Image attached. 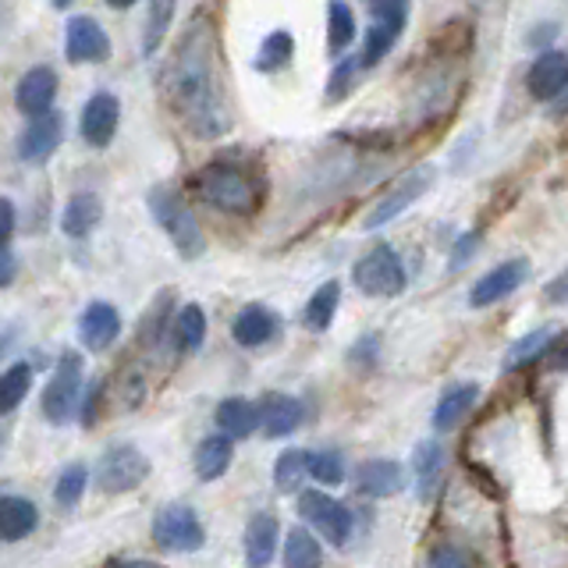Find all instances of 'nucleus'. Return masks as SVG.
Wrapping results in <instances>:
<instances>
[{
	"label": "nucleus",
	"instance_id": "de8ad7c7",
	"mask_svg": "<svg viewBox=\"0 0 568 568\" xmlns=\"http://www.w3.org/2000/svg\"><path fill=\"white\" fill-rule=\"evenodd\" d=\"M476 4H479V0H476Z\"/></svg>",
	"mask_w": 568,
	"mask_h": 568
},
{
	"label": "nucleus",
	"instance_id": "7c9ffc66",
	"mask_svg": "<svg viewBox=\"0 0 568 568\" xmlns=\"http://www.w3.org/2000/svg\"><path fill=\"white\" fill-rule=\"evenodd\" d=\"M206 342V313H203V306H185L182 313H178V320H174V345H178V352H195Z\"/></svg>",
	"mask_w": 568,
	"mask_h": 568
},
{
	"label": "nucleus",
	"instance_id": "9d476101",
	"mask_svg": "<svg viewBox=\"0 0 568 568\" xmlns=\"http://www.w3.org/2000/svg\"><path fill=\"white\" fill-rule=\"evenodd\" d=\"M118 124H121V100L114 93H97L85 100L82 118H79V135L85 146H93V150L111 146L118 135Z\"/></svg>",
	"mask_w": 568,
	"mask_h": 568
},
{
	"label": "nucleus",
	"instance_id": "473e14b6",
	"mask_svg": "<svg viewBox=\"0 0 568 568\" xmlns=\"http://www.w3.org/2000/svg\"><path fill=\"white\" fill-rule=\"evenodd\" d=\"M292 58H295V40H292V32L277 29V32H271V36L263 40V47H260V53H256V68H260V71H281L284 64H292Z\"/></svg>",
	"mask_w": 568,
	"mask_h": 568
},
{
	"label": "nucleus",
	"instance_id": "49530a36",
	"mask_svg": "<svg viewBox=\"0 0 568 568\" xmlns=\"http://www.w3.org/2000/svg\"><path fill=\"white\" fill-rule=\"evenodd\" d=\"M50 4H53V8H68V4H71V0H50Z\"/></svg>",
	"mask_w": 568,
	"mask_h": 568
},
{
	"label": "nucleus",
	"instance_id": "ddd939ff",
	"mask_svg": "<svg viewBox=\"0 0 568 568\" xmlns=\"http://www.w3.org/2000/svg\"><path fill=\"white\" fill-rule=\"evenodd\" d=\"M430 182H434V171H430V168H416L413 174H405V182H402L395 192H387L384 200L366 213L363 227L373 231V227H384L387 221H395L405 206H413V203L419 200V195H423L426 189H430Z\"/></svg>",
	"mask_w": 568,
	"mask_h": 568
},
{
	"label": "nucleus",
	"instance_id": "6ab92c4d",
	"mask_svg": "<svg viewBox=\"0 0 568 568\" xmlns=\"http://www.w3.org/2000/svg\"><path fill=\"white\" fill-rule=\"evenodd\" d=\"M281 331L277 324V313L274 310H266V306H245L239 316H235V324H231V334H235V342L242 348H260L266 342H274Z\"/></svg>",
	"mask_w": 568,
	"mask_h": 568
},
{
	"label": "nucleus",
	"instance_id": "79ce46f5",
	"mask_svg": "<svg viewBox=\"0 0 568 568\" xmlns=\"http://www.w3.org/2000/svg\"><path fill=\"white\" fill-rule=\"evenodd\" d=\"M14 277H18V260L8 253V245H0V288H8Z\"/></svg>",
	"mask_w": 568,
	"mask_h": 568
},
{
	"label": "nucleus",
	"instance_id": "a19ab883",
	"mask_svg": "<svg viewBox=\"0 0 568 568\" xmlns=\"http://www.w3.org/2000/svg\"><path fill=\"white\" fill-rule=\"evenodd\" d=\"M11 235H14V206H11V200L0 195V245H8Z\"/></svg>",
	"mask_w": 568,
	"mask_h": 568
},
{
	"label": "nucleus",
	"instance_id": "2eb2a0df",
	"mask_svg": "<svg viewBox=\"0 0 568 568\" xmlns=\"http://www.w3.org/2000/svg\"><path fill=\"white\" fill-rule=\"evenodd\" d=\"M302 419H306V408H302L298 398L281 395V390L263 395V402H260V430H263V437H271V440L288 437V434L298 430Z\"/></svg>",
	"mask_w": 568,
	"mask_h": 568
},
{
	"label": "nucleus",
	"instance_id": "a878e982",
	"mask_svg": "<svg viewBox=\"0 0 568 568\" xmlns=\"http://www.w3.org/2000/svg\"><path fill=\"white\" fill-rule=\"evenodd\" d=\"M29 387H32L29 363H11L4 373H0V416H8L22 405L29 398Z\"/></svg>",
	"mask_w": 568,
	"mask_h": 568
},
{
	"label": "nucleus",
	"instance_id": "a18cd8bd",
	"mask_svg": "<svg viewBox=\"0 0 568 568\" xmlns=\"http://www.w3.org/2000/svg\"><path fill=\"white\" fill-rule=\"evenodd\" d=\"M111 8H118V11H129L132 4H139V0H106Z\"/></svg>",
	"mask_w": 568,
	"mask_h": 568
},
{
	"label": "nucleus",
	"instance_id": "20e7f679",
	"mask_svg": "<svg viewBox=\"0 0 568 568\" xmlns=\"http://www.w3.org/2000/svg\"><path fill=\"white\" fill-rule=\"evenodd\" d=\"M352 281L363 295H377V298L402 295L405 292V263L395 248L381 242V245H373L366 256H359V263H355V271H352Z\"/></svg>",
	"mask_w": 568,
	"mask_h": 568
},
{
	"label": "nucleus",
	"instance_id": "7ed1b4c3",
	"mask_svg": "<svg viewBox=\"0 0 568 568\" xmlns=\"http://www.w3.org/2000/svg\"><path fill=\"white\" fill-rule=\"evenodd\" d=\"M150 213L156 217V224L164 227V235L178 248V256H185V260L203 256V248H206L203 227H200V221H195V213L189 210V203L174 189L156 185L150 192Z\"/></svg>",
	"mask_w": 568,
	"mask_h": 568
},
{
	"label": "nucleus",
	"instance_id": "f03ea898",
	"mask_svg": "<svg viewBox=\"0 0 568 568\" xmlns=\"http://www.w3.org/2000/svg\"><path fill=\"white\" fill-rule=\"evenodd\" d=\"M195 189L213 210L231 213V217H253L263 203V185L256 178L239 164H224V160L203 168L195 178Z\"/></svg>",
	"mask_w": 568,
	"mask_h": 568
},
{
	"label": "nucleus",
	"instance_id": "423d86ee",
	"mask_svg": "<svg viewBox=\"0 0 568 568\" xmlns=\"http://www.w3.org/2000/svg\"><path fill=\"white\" fill-rule=\"evenodd\" d=\"M79 402H82V355L64 352L47 390H43V416L53 426H64L71 416H75Z\"/></svg>",
	"mask_w": 568,
	"mask_h": 568
},
{
	"label": "nucleus",
	"instance_id": "0eeeda50",
	"mask_svg": "<svg viewBox=\"0 0 568 568\" xmlns=\"http://www.w3.org/2000/svg\"><path fill=\"white\" fill-rule=\"evenodd\" d=\"M298 511H302V519H306L320 532V537L331 540L334 547L348 544V537H352V511L342 501H334L331 494H324V490H302L298 494Z\"/></svg>",
	"mask_w": 568,
	"mask_h": 568
},
{
	"label": "nucleus",
	"instance_id": "dca6fc26",
	"mask_svg": "<svg viewBox=\"0 0 568 568\" xmlns=\"http://www.w3.org/2000/svg\"><path fill=\"white\" fill-rule=\"evenodd\" d=\"M53 97H58V75L50 68H29L14 85V106L26 118L53 111Z\"/></svg>",
	"mask_w": 568,
	"mask_h": 568
},
{
	"label": "nucleus",
	"instance_id": "e433bc0d",
	"mask_svg": "<svg viewBox=\"0 0 568 568\" xmlns=\"http://www.w3.org/2000/svg\"><path fill=\"white\" fill-rule=\"evenodd\" d=\"M306 466H310V476L324 487H337L345 479V462L337 452H310Z\"/></svg>",
	"mask_w": 568,
	"mask_h": 568
},
{
	"label": "nucleus",
	"instance_id": "39448f33",
	"mask_svg": "<svg viewBox=\"0 0 568 568\" xmlns=\"http://www.w3.org/2000/svg\"><path fill=\"white\" fill-rule=\"evenodd\" d=\"M153 544L171 555H192L206 544V529L189 505H164L153 519Z\"/></svg>",
	"mask_w": 568,
	"mask_h": 568
},
{
	"label": "nucleus",
	"instance_id": "ea45409f",
	"mask_svg": "<svg viewBox=\"0 0 568 568\" xmlns=\"http://www.w3.org/2000/svg\"><path fill=\"white\" fill-rule=\"evenodd\" d=\"M430 565L437 568H452V565H476V555H469L466 547H452V544H440L430 550Z\"/></svg>",
	"mask_w": 568,
	"mask_h": 568
},
{
	"label": "nucleus",
	"instance_id": "f257e3e1",
	"mask_svg": "<svg viewBox=\"0 0 568 568\" xmlns=\"http://www.w3.org/2000/svg\"><path fill=\"white\" fill-rule=\"evenodd\" d=\"M168 97L195 135H221L227 132V106L217 79V40L206 14H195L182 40L174 47L168 68Z\"/></svg>",
	"mask_w": 568,
	"mask_h": 568
},
{
	"label": "nucleus",
	"instance_id": "4c0bfd02",
	"mask_svg": "<svg viewBox=\"0 0 568 568\" xmlns=\"http://www.w3.org/2000/svg\"><path fill=\"white\" fill-rule=\"evenodd\" d=\"M85 484H89V469L85 466H68L58 476V487H53V501H58L61 508H75L79 497L85 494Z\"/></svg>",
	"mask_w": 568,
	"mask_h": 568
},
{
	"label": "nucleus",
	"instance_id": "c85d7f7f",
	"mask_svg": "<svg viewBox=\"0 0 568 568\" xmlns=\"http://www.w3.org/2000/svg\"><path fill=\"white\" fill-rule=\"evenodd\" d=\"M324 561V547L313 537L310 529H288V537H284V565L288 568H313Z\"/></svg>",
	"mask_w": 568,
	"mask_h": 568
},
{
	"label": "nucleus",
	"instance_id": "412c9836",
	"mask_svg": "<svg viewBox=\"0 0 568 568\" xmlns=\"http://www.w3.org/2000/svg\"><path fill=\"white\" fill-rule=\"evenodd\" d=\"M103 217V203L97 192H75L68 200L64 213H61V231L68 239H85Z\"/></svg>",
	"mask_w": 568,
	"mask_h": 568
},
{
	"label": "nucleus",
	"instance_id": "6e6552de",
	"mask_svg": "<svg viewBox=\"0 0 568 568\" xmlns=\"http://www.w3.org/2000/svg\"><path fill=\"white\" fill-rule=\"evenodd\" d=\"M146 476H150V458L139 448H132V444H118V448H111L100 458L97 487L106 494H124V490H135Z\"/></svg>",
	"mask_w": 568,
	"mask_h": 568
},
{
	"label": "nucleus",
	"instance_id": "5701e85b",
	"mask_svg": "<svg viewBox=\"0 0 568 568\" xmlns=\"http://www.w3.org/2000/svg\"><path fill=\"white\" fill-rule=\"evenodd\" d=\"M235 437H227L224 430L221 434H213L206 440H200V448H195V458H192V466H195V476L200 479H221L231 466V455H235V444H231Z\"/></svg>",
	"mask_w": 568,
	"mask_h": 568
},
{
	"label": "nucleus",
	"instance_id": "b1692460",
	"mask_svg": "<svg viewBox=\"0 0 568 568\" xmlns=\"http://www.w3.org/2000/svg\"><path fill=\"white\" fill-rule=\"evenodd\" d=\"M213 419H217V426L227 437L245 440L260 426V405H253L248 398H224L217 405V413H213Z\"/></svg>",
	"mask_w": 568,
	"mask_h": 568
},
{
	"label": "nucleus",
	"instance_id": "4468645a",
	"mask_svg": "<svg viewBox=\"0 0 568 568\" xmlns=\"http://www.w3.org/2000/svg\"><path fill=\"white\" fill-rule=\"evenodd\" d=\"M121 334V313L111 302H89L79 316V337L89 352H106Z\"/></svg>",
	"mask_w": 568,
	"mask_h": 568
},
{
	"label": "nucleus",
	"instance_id": "cd10ccee",
	"mask_svg": "<svg viewBox=\"0 0 568 568\" xmlns=\"http://www.w3.org/2000/svg\"><path fill=\"white\" fill-rule=\"evenodd\" d=\"M413 469H416V479H419V497H423V501H430L437 479L444 473V452H440V444L423 440L419 448H416V455H413Z\"/></svg>",
	"mask_w": 568,
	"mask_h": 568
},
{
	"label": "nucleus",
	"instance_id": "f704fd0d",
	"mask_svg": "<svg viewBox=\"0 0 568 568\" xmlns=\"http://www.w3.org/2000/svg\"><path fill=\"white\" fill-rule=\"evenodd\" d=\"M398 36L402 32L395 26H387V22H381V18H373V26L366 32V47H363V68L381 64L387 53H390V47L398 43Z\"/></svg>",
	"mask_w": 568,
	"mask_h": 568
},
{
	"label": "nucleus",
	"instance_id": "4be33fe9",
	"mask_svg": "<svg viewBox=\"0 0 568 568\" xmlns=\"http://www.w3.org/2000/svg\"><path fill=\"white\" fill-rule=\"evenodd\" d=\"M476 398H479V384H473V381H466V384H455V387H448L444 395L437 398V405H434V430H455V426L462 423V416L469 413V408L476 405Z\"/></svg>",
	"mask_w": 568,
	"mask_h": 568
},
{
	"label": "nucleus",
	"instance_id": "aec40b11",
	"mask_svg": "<svg viewBox=\"0 0 568 568\" xmlns=\"http://www.w3.org/2000/svg\"><path fill=\"white\" fill-rule=\"evenodd\" d=\"M36 526H40V508H36L29 497H18V494L0 497V540L18 544V540H26Z\"/></svg>",
	"mask_w": 568,
	"mask_h": 568
},
{
	"label": "nucleus",
	"instance_id": "f8f14e48",
	"mask_svg": "<svg viewBox=\"0 0 568 568\" xmlns=\"http://www.w3.org/2000/svg\"><path fill=\"white\" fill-rule=\"evenodd\" d=\"M529 277V260H508V263H497L494 271H487L473 284L469 292V302L476 310H487V306H497L501 298H508L511 292H519V284Z\"/></svg>",
	"mask_w": 568,
	"mask_h": 568
},
{
	"label": "nucleus",
	"instance_id": "37998d69",
	"mask_svg": "<svg viewBox=\"0 0 568 568\" xmlns=\"http://www.w3.org/2000/svg\"><path fill=\"white\" fill-rule=\"evenodd\" d=\"M476 242H479V235H466V239H462V242L455 245V253H452V271H458V266L469 260V253L476 248Z\"/></svg>",
	"mask_w": 568,
	"mask_h": 568
},
{
	"label": "nucleus",
	"instance_id": "a211bd4d",
	"mask_svg": "<svg viewBox=\"0 0 568 568\" xmlns=\"http://www.w3.org/2000/svg\"><path fill=\"white\" fill-rule=\"evenodd\" d=\"M355 487L366 497H395L405 487V469L390 458H369L355 469Z\"/></svg>",
	"mask_w": 568,
	"mask_h": 568
},
{
	"label": "nucleus",
	"instance_id": "9b49d317",
	"mask_svg": "<svg viewBox=\"0 0 568 568\" xmlns=\"http://www.w3.org/2000/svg\"><path fill=\"white\" fill-rule=\"evenodd\" d=\"M64 139V118L61 111H47V114H36L29 118L26 132L18 135V156L26 160V164H43L53 153H58Z\"/></svg>",
	"mask_w": 568,
	"mask_h": 568
},
{
	"label": "nucleus",
	"instance_id": "1a4fd4ad",
	"mask_svg": "<svg viewBox=\"0 0 568 568\" xmlns=\"http://www.w3.org/2000/svg\"><path fill=\"white\" fill-rule=\"evenodd\" d=\"M64 53L71 64H103L111 58V40L103 26L89 14H75L64 26Z\"/></svg>",
	"mask_w": 568,
	"mask_h": 568
},
{
	"label": "nucleus",
	"instance_id": "f3484780",
	"mask_svg": "<svg viewBox=\"0 0 568 568\" xmlns=\"http://www.w3.org/2000/svg\"><path fill=\"white\" fill-rule=\"evenodd\" d=\"M529 93L537 100H550L555 103L565 89H568V53L561 50H544L537 61H532L529 75H526Z\"/></svg>",
	"mask_w": 568,
	"mask_h": 568
},
{
	"label": "nucleus",
	"instance_id": "2f4dec72",
	"mask_svg": "<svg viewBox=\"0 0 568 568\" xmlns=\"http://www.w3.org/2000/svg\"><path fill=\"white\" fill-rule=\"evenodd\" d=\"M555 345V331H532V334H526L523 342H515L511 348H508V355H505V369H519V366H529V363H537L540 355Z\"/></svg>",
	"mask_w": 568,
	"mask_h": 568
},
{
	"label": "nucleus",
	"instance_id": "bb28decb",
	"mask_svg": "<svg viewBox=\"0 0 568 568\" xmlns=\"http://www.w3.org/2000/svg\"><path fill=\"white\" fill-rule=\"evenodd\" d=\"M337 302H342V284H337V281L320 284V288L313 292V298L306 302V313H302L306 327L310 331H327L334 313H337Z\"/></svg>",
	"mask_w": 568,
	"mask_h": 568
},
{
	"label": "nucleus",
	"instance_id": "c9c22d12",
	"mask_svg": "<svg viewBox=\"0 0 568 568\" xmlns=\"http://www.w3.org/2000/svg\"><path fill=\"white\" fill-rule=\"evenodd\" d=\"M174 18V0H150V18H146V36H142V53H153L171 29Z\"/></svg>",
	"mask_w": 568,
	"mask_h": 568
},
{
	"label": "nucleus",
	"instance_id": "393cba45",
	"mask_svg": "<svg viewBox=\"0 0 568 568\" xmlns=\"http://www.w3.org/2000/svg\"><path fill=\"white\" fill-rule=\"evenodd\" d=\"M274 550H277V519L274 515H256L245 526V561L253 568H263L271 565Z\"/></svg>",
	"mask_w": 568,
	"mask_h": 568
},
{
	"label": "nucleus",
	"instance_id": "72a5a7b5",
	"mask_svg": "<svg viewBox=\"0 0 568 568\" xmlns=\"http://www.w3.org/2000/svg\"><path fill=\"white\" fill-rule=\"evenodd\" d=\"M306 455H310V452H298V448L277 455V462H274V484H277V490H284V494L298 490L302 476H310Z\"/></svg>",
	"mask_w": 568,
	"mask_h": 568
},
{
	"label": "nucleus",
	"instance_id": "58836bf2",
	"mask_svg": "<svg viewBox=\"0 0 568 568\" xmlns=\"http://www.w3.org/2000/svg\"><path fill=\"white\" fill-rule=\"evenodd\" d=\"M355 61H342L334 68V75H331V82H327V100L331 103H337V100H345L348 93H352V82H355Z\"/></svg>",
	"mask_w": 568,
	"mask_h": 568
},
{
	"label": "nucleus",
	"instance_id": "c756f323",
	"mask_svg": "<svg viewBox=\"0 0 568 568\" xmlns=\"http://www.w3.org/2000/svg\"><path fill=\"white\" fill-rule=\"evenodd\" d=\"M355 40V11L345 0H331L327 8V50L331 53H345Z\"/></svg>",
	"mask_w": 568,
	"mask_h": 568
},
{
	"label": "nucleus",
	"instance_id": "c03bdc74",
	"mask_svg": "<svg viewBox=\"0 0 568 568\" xmlns=\"http://www.w3.org/2000/svg\"><path fill=\"white\" fill-rule=\"evenodd\" d=\"M547 298H550V302H568V274L550 284V288H547Z\"/></svg>",
	"mask_w": 568,
	"mask_h": 568
}]
</instances>
